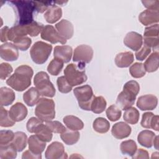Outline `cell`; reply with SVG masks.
Instances as JSON below:
<instances>
[{
	"mask_svg": "<svg viewBox=\"0 0 159 159\" xmlns=\"http://www.w3.org/2000/svg\"><path fill=\"white\" fill-rule=\"evenodd\" d=\"M34 71L32 68L25 65L18 66L13 75L6 81L8 86L17 91H23L31 84Z\"/></svg>",
	"mask_w": 159,
	"mask_h": 159,
	"instance_id": "1",
	"label": "cell"
},
{
	"mask_svg": "<svg viewBox=\"0 0 159 159\" xmlns=\"http://www.w3.org/2000/svg\"><path fill=\"white\" fill-rule=\"evenodd\" d=\"M140 91L139 84L134 80L127 81L123 86V90L117 96V106L122 110L132 107Z\"/></svg>",
	"mask_w": 159,
	"mask_h": 159,
	"instance_id": "2",
	"label": "cell"
},
{
	"mask_svg": "<svg viewBox=\"0 0 159 159\" xmlns=\"http://www.w3.org/2000/svg\"><path fill=\"white\" fill-rule=\"evenodd\" d=\"M16 12L17 24L27 25L34 21L33 13L35 10L34 2L32 1H8Z\"/></svg>",
	"mask_w": 159,
	"mask_h": 159,
	"instance_id": "3",
	"label": "cell"
},
{
	"mask_svg": "<svg viewBox=\"0 0 159 159\" xmlns=\"http://www.w3.org/2000/svg\"><path fill=\"white\" fill-rule=\"evenodd\" d=\"M85 63H70L64 70V75L68 83L73 87L81 84L86 81L87 76L85 73Z\"/></svg>",
	"mask_w": 159,
	"mask_h": 159,
	"instance_id": "4",
	"label": "cell"
},
{
	"mask_svg": "<svg viewBox=\"0 0 159 159\" xmlns=\"http://www.w3.org/2000/svg\"><path fill=\"white\" fill-rule=\"evenodd\" d=\"M35 114L42 122H48L55 117V102L53 99L42 98L37 104Z\"/></svg>",
	"mask_w": 159,
	"mask_h": 159,
	"instance_id": "5",
	"label": "cell"
},
{
	"mask_svg": "<svg viewBox=\"0 0 159 159\" xmlns=\"http://www.w3.org/2000/svg\"><path fill=\"white\" fill-rule=\"evenodd\" d=\"M34 83L41 96L53 98L55 95V88L47 73L38 72L34 78Z\"/></svg>",
	"mask_w": 159,
	"mask_h": 159,
	"instance_id": "6",
	"label": "cell"
},
{
	"mask_svg": "<svg viewBox=\"0 0 159 159\" xmlns=\"http://www.w3.org/2000/svg\"><path fill=\"white\" fill-rule=\"evenodd\" d=\"M52 50V45L42 41H38L36 42L31 47L30 55L34 63L42 65L47 60Z\"/></svg>",
	"mask_w": 159,
	"mask_h": 159,
	"instance_id": "7",
	"label": "cell"
},
{
	"mask_svg": "<svg viewBox=\"0 0 159 159\" xmlns=\"http://www.w3.org/2000/svg\"><path fill=\"white\" fill-rule=\"evenodd\" d=\"M73 93L79 106L83 110L91 111V104L94 98L92 88L88 84L79 86L73 89Z\"/></svg>",
	"mask_w": 159,
	"mask_h": 159,
	"instance_id": "8",
	"label": "cell"
},
{
	"mask_svg": "<svg viewBox=\"0 0 159 159\" xmlns=\"http://www.w3.org/2000/svg\"><path fill=\"white\" fill-rule=\"evenodd\" d=\"M158 24H153L145 28L143 33V40L145 45L149 48H153V50H158L159 39H158Z\"/></svg>",
	"mask_w": 159,
	"mask_h": 159,
	"instance_id": "9",
	"label": "cell"
},
{
	"mask_svg": "<svg viewBox=\"0 0 159 159\" xmlns=\"http://www.w3.org/2000/svg\"><path fill=\"white\" fill-rule=\"evenodd\" d=\"M93 57V50L88 45H80L76 47L73 52L74 62L88 63Z\"/></svg>",
	"mask_w": 159,
	"mask_h": 159,
	"instance_id": "10",
	"label": "cell"
},
{
	"mask_svg": "<svg viewBox=\"0 0 159 159\" xmlns=\"http://www.w3.org/2000/svg\"><path fill=\"white\" fill-rule=\"evenodd\" d=\"M45 156L47 159L67 158L68 157L63 145L59 142H53L50 144L45 151Z\"/></svg>",
	"mask_w": 159,
	"mask_h": 159,
	"instance_id": "11",
	"label": "cell"
},
{
	"mask_svg": "<svg viewBox=\"0 0 159 159\" xmlns=\"http://www.w3.org/2000/svg\"><path fill=\"white\" fill-rule=\"evenodd\" d=\"M41 38L53 44L58 42L61 44L66 43V40L61 37L55 27L51 25L44 26L41 32Z\"/></svg>",
	"mask_w": 159,
	"mask_h": 159,
	"instance_id": "12",
	"label": "cell"
},
{
	"mask_svg": "<svg viewBox=\"0 0 159 159\" xmlns=\"http://www.w3.org/2000/svg\"><path fill=\"white\" fill-rule=\"evenodd\" d=\"M0 56L1 58L7 61H16L19 58L18 48L14 43L6 42L1 45Z\"/></svg>",
	"mask_w": 159,
	"mask_h": 159,
	"instance_id": "13",
	"label": "cell"
},
{
	"mask_svg": "<svg viewBox=\"0 0 159 159\" xmlns=\"http://www.w3.org/2000/svg\"><path fill=\"white\" fill-rule=\"evenodd\" d=\"M124 43L132 50L137 51L142 47L143 43L142 36L136 32H130L124 37Z\"/></svg>",
	"mask_w": 159,
	"mask_h": 159,
	"instance_id": "14",
	"label": "cell"
},
{
	"mask_svg": "<svg viewBox=\"0 0 159 159\" xmlns=\"http://www.w3.org/2000/svg\"><path fill=\"white\" fill-rule=\"evenodd\" d=\"M157 98L153 94L140 96L137 101V106L142 111H152L157 106Z\"/></svg>",
	"mask_w": 159,
	"mask_h": 159,
	"instance_id": "15",
	"label": "cell"
},
{
	"mask_svg": "<svg viewBox=\"0 0 159 159\" xmlns=\"http://www.w3.org/2000/svg\"><path fill=\"white\" fill-rule=\"evenodd\" d=\"M55 28L60 35L66 40L71 39L73 35V25L71 22L66 19H62L57 23Z\"/></svg>",
	"mask_w": 159,
	"mask_h": 159,
	"instance_id": "16",
	"label": "cell"
},
{
	"mask_svg": "<svg viewBox=\"0 0 159 159\" xmlns=\"http://www.w3.org/2000/svg\"><path fill=\"white\" fill-rule=\"evenodd\" d=\"M27 109L21 102H16L12 105L9 111L10 117L15 122H20L25 119L27 116Z\"/></svg>",
	"mask_w": 159,
	"mask_h": 159,
	"instance_id": "17",
	"label": "cell"
},
{
	"mask_svg": "<svg viewBox=\"0 0 159 159\" xmlns=\"http://www.w3.org/2000/svg\"><path fill=\"white\" fill-rule=\"evenodd\" d=\"M72 53L73 49L69 45H57L54 48L53 57L63 63H68L71 60Z\"/></svg>",
	"mask_w": 159,
	"mask_h": 159,
	"instance_id": "18",
	"label": "cell"
},
{
	"mask_svg": "<svg viewBox=\"0 0 159 159\" xmlns=\"http://www.w3.org/2000/svg\"><path fill=\"white\" fill-rule=\"evenodd\" d=\"M132 129L129 125L124 122L116 123L113 125L111 129L112 135L117 139H123L128 137Z\"/></svg>",
	"mask_w": 159,
	"mask_h": 159,
	"instance_id": "19",
	"label": "cell"
},
{
	"mask_svg": "<svg viewBox=\"0 0 159 159\" xmlns=\"http://www.w3.org/2000/svg\"><path fill=\"white\" fill-rule=\"evenodd\" d=\"M139 20L144 25L158 23L159 22V12L152 9L145 10L140 14Z\"/></svg>",
	"mask_w": 159,
	"mask_h": 159,
	"instance_id": "20",
	"label": "cell"
},
{
	"mask_svg": "<svg viewBox=\"0 0 159 159\" xmlns=\"http://www.w3.org/2000/svg\"><path fill=\"white\" fill-rule=\"evenodd\" d=\"M29 149L34 154L42 157L41 153L43 152L46 143L41 140L36 135H30L28 139Z\"/></svg>",
	"mask_w": 159,
	"mask_h": 159,
	"instance_id": "21",
	"label": "cell"
},
{
	"mask_svg": "<svg viewBox=\"0 0 159 159\" xmlns=\"http://www.w3.org/2000/svg\"><path fill=\"white\" fill-rule=\"evenodd\" d=\"M158 115H154L152 112H147L143 114L140 124L143 128H152L156 131H158Z\"/></svg>",
	"mask_w": 159,
	"mask_h": 159,
	"instance_id": "22",
	"label": "cell"
},
{
	"mask_svg": "<svg viewBox=\"0 0 159 159\" xmlns=\"http://www.w3.org/2000/svg\"><path fill=\"white\" fill-rule=\"evenodd\" d=\"M62 16V10L59 6L51 5L44 14V18L48 23L53 24L58 21Z\"/></svg>",
	"mask_w": 159,
	"mask_h": 159,
	"instance_id": "23",
	"label": "cell"
},
{
	"mask_svg": "<svg viewBox=\"0 0 159 159\" xmlns=\"http://www.w3.org/2000/svg\"><path fill=\"white\" fill-rule=\"evenodd\" d=\"M134 60V54L131 52H120L116 56L115 63L119 68H127L133 63Z\"/></svg>",
	"mask_w": 159,
	"mask_h": 159,
	"instance_id": "24",
	"label": "cell"
},
{
	"mask_svg": "<svg viewBox=\"0 0 159 159\" xmlns=\"http://www.w3.org/2000/svg\"><path fill=\"white\" fill-rule=\"evenodd\" d=\"M40 94L39 90L35 87H32L24 93L23 99L28 106L32 107L37 104L40 99Z\"/></svg>",
	"mask_w": 159,
	"mask_h": 159,
	"instance_id": "25",
	"label": "cell"
},
{
	"mask_svg": "<svg viewBox=\"0 0 159 159\" xmlns=\"http://www.w3.org/2000/svg\"><path fill=\"white\" fill-rule=\"evenodd\" d=\"M155 137V134L153 132L149 130H144L139 134L137 140L140 145L146 148H151L153 145Z\"/></svg>",
	"mask_w": 159,
	"mask_h": 159,
	"instance_id": "26",
	"label": "cell"
},
{
	"mask_svg": "<svg viewBox=\"0 0 159 159\" xmlns=\"http://www.w3.org/2000/svg\"><path fill=\"white\" fill-rule=\"evenodd\" d=\"M15 93L10 88L2 87L0 89V104L1 106L11 104L15 99Z\"/></svg>",
	"mask_w": 159,
	"mask_h": 159,
	"instance_id": "27",
	"label": "cell"
},
{
	"mask_svg": "<svg viewBox=\"0 0 159 159\" xmlns=\"http://www.w3.org/2000/svg\"><path fill=\"white\" fill-rule=\"evenodd\" d=\"M63 122L65 125L71 130H79L83 129L84 127V124L83 121L78 117L69 115L63 117Z\"/></svg>",
	"mask_w": 159,
	"mask_h": 159,
	"instance_id": "28",
	"label": "cell"
},
{
	"mask_svg": "<svg viewBox=\"0 0 159 159\" xmlns=\"http://www.w3.org/2000/svg\"><path fill=\"white\" fill-rule=\"evenodd\" d=\"M80 135L77 130H73L71 129H67L61 134L60 137L63 142L68 145H72L76 143L79 139Z\"/></svg>",
	"mask_w": 159,
	"mask_h": 159,
	"instance_id": "29",
	"label": "cell"
},
{
	"mask_svg": "<svg viewBox=\"0 0 159 159\" xmlns=\"http://www.w3.org/2000/svg\"><path fill=\"white\" fill-rule=\"evenodd\" d=\"M158 58L159 55L158 52H154L147 58L143 64V66L146 71L152 73L158 70Z\"/></svg>",
	"mask_w": 159,
	"mask_h": 159,
	"instance_id": "30",
	"label": "cell"
},
{
	"mask_svg": "<svg viewBox=\"0 0 159 159\" xmlns=\"http://www.w3.org/2000/svg\"><path fill=\"white\" fill-rule=\"evenodd\" d=\"M27 136L23 132H16L12 143L17 152H22L27 146Z\"/></svg>",
	"mask_w": 159,
	"mask_h": 159,
	"instance_id": "31",
	"label": "cell"
},
{
	"mask_svg": "<svg viewBox=\"0 0 159 159\" xmlns=\"http://www.w3.org/2000/svg\"><path fill=\"white\" fill-rule=\"evenodd\" d=\"M17 150L12 142L0 145V158L1 159H13L17 157Z\"/></svg>",
	"mask_w": 159,
	"mask_h": 159,
	"instance_id": "32",
	"label": "cell"
},
{
	"mask_svg": "<svg viewBox=\"0 0 159 159\" xmlns=\"http://www.w3.org/2000/svg\"><path fill=\"white\" fill-rule=\"evenodd\" d=\"M35 135L42 141L49 142L52 139V132L46 124H41L35 132Z\"/></svg>",
	"mask_w": 159,
	"mask_h": 159,
	"instance_id": "33",
	"label": "cell"
},
{
	"mask_svg": "<svg viewBox=\"0 0 159 159\" xmlns=\"http://www.w3.org/2000/svg\"><path fill=\"white\" fill-rule=\"evenodd\" d=\"M106 106V101L102 96H94L91 104V111L95 114H101L105 110Z\"/></svg>",
	"mask_w": 159,
	"mask_h": 159,
	"instance_id": "34",
	"label": "cell"
},
{
	"mask_svg": "<svg viewBox=\"0 0 159 159\" xmlns=\"http://www.w3.org/2000/svg\"><path fill=\"white\" fill-rule=\"evenodd\" d=\"M93 127L96 132L99 134H105L109 131L110 124L105 118L98 117L94 120Z\"/></svg>",
	"mask_w": 159,
	"mask_h": 159,
	"instance_id": "35",
	"label": "cell"
},
{
	"mask_svg": "<svg viewBox=\"0 0 159 159\" xmlns=\"http://www.w3.org/2000/svg\"><path fill=\"white\" fill-rule=\"evenodd\" d=\"M140 117L139 111L135 108L130 107L126 110L124 113L123 118L124 120L130 124H135L138 122Z\"/></svg>",
	"mask_w": 159,
	"mask_h": 159,
	"instance_id": "36",
	"label": "cell"
},
{
	"mask_svg": "<svg viewBox=\"0 0 159 159\" xmlns=\"http://www.w3.org/2000/svg\"><path fill=\"white\" fill-rule=\"evenodd\" d=\"M121 152L124 155L132 156L137 149L136 143L133 140H127L123 141L120 145Z\"/></svg>",
	"mask_w": 159,
	"mask_h": 159,
	"instance_id": "37",
	"label": "cell"
},
{
	"mask_svg": "<svg viewBox=\"0 0 159 159\" xmlns=\"http://www.w3.org/2000/svg\"><path fill=\"white\" fill-rule=\"evenodd\" d=\"M63 63L62 61L54 58L47 66L48 72L53 76L58 75L63 68Z\"/></svg>",
	"mask_w": 159,
	"mask_h": 159,
	"instance_id": "38",
	"label": "cell"
},
{
	"mask_svg": "<svg viewBox=\"0 0 159 159\" xmlns=\"http://www.w3.org/2000/svg\"><path fill=\"white\" fill-rule=\"evenodd\" d=\"M0 125L3 127H12L15 124V121H14L10 117L9 112L3 107H1L0 110Z\"/></svg>",
	"mask_w": 159,
	"mask_h": 159,
	"instance_id": "39",
	"label": "cell"
},
{
	"mask_svg": "<svg viewBox=\"0 0 159 159\" xmlns=\"http://www.w3.org/2000/svg\"><path fill=\"white\" fill-rule=\"evenodd\" d=\"M129 72L131 76L135 78H142L144 76L146 73L143 64L138 62H136L130 66Z\"/></svg>",
	"mask_w": 159,
	"mask_h": 159,
	"instance_id": "40",
	"label": "cell"
},
{
	"mask_svg": "<svg viewBox=\"0 0 159 159\" xmlns=\"http://www.w3.org/2000/svg\"><path fill=\"white\" fill-rule=\"evenodd\" d=\"M106 114L107 117L111 121L114 122L119 120L120 118L122 112L120 109L115 104H112L106 109Z\"/></svg>",
	"mask_w": 159,
	"mask_h": 159,
	"instance_id": "41",
	"label": "cell"
},
{
	"mask_svg": "<svg viewBox=\"0 0 159 159\" xmlns=\"http://www.w3.org/2000/svg\"><path fill=\"white\" fill-rule=\"evenodd\" d=\"M25 26L28 34L32 37L37 36L40 32L42 31L44 27V25L36 21H33L32 22L25 25Z\"/></svg>",
	"mask_w": 159,
	"mask_h": 159,
	"instance_id": "42",
	"label": "cell"
},
{
	"mask_svg": "<svg viewBox=\"0 0 159 159\" xmlns=\"http://www.w3.org/2000/svg\"><path fill=\"white\" fill-rule=\"evenodd\" d=\"M57 84L58 91L61 93H68L72 89V86L68 83L65 76L58 77L57 80Z\"/></svg>",
	"mask_w": 159,
	"mask_h": 159,
	"instance_id": "43",
	"label": "cell"
},
{
	"mask_svg": "<svg viewBox=\"0 0 159 159\" xmlns=\"http://www.w3.org/2000/svg\"><path fill=\"white\" fill-rule=\"evenodd\" d=\"M14 137V133L9 130H2L0 132V145L11 143Z\"/></svg>",
	"mask_w": 159,
	"mask_h": 159,
	"instance_id": "44",
	"label": "cell"
},
{
	"mask_svg": "<svg viewBox=\"0 0 159 159\" xmlns=\"http://www.w3.org/2000/svg\"><path fill=\"white\" fill-rule=\"evenodd\" d=\"M13 43L20 50L25 51L30 47L32 43V40L30 38L25 36L15 40L13 42Z\"/></svg>",
	"mask_w": 159,
	"mask_h": 159,
	"instance_id": "45",
	"label": "cell"
},
{
	"mask_svg": "<svg viewBox=\"0 0 159 159\" xmlns=\"http://www.w3.org/2000/svg\"><path fill=\"white\" fill-rule=\"evenodd\" d=\"M45 124L48 127L50 130L54 133L61 134L66 130L65 127L61 122L57 120L46 122Z\"/></svg>",
	"mask_w": 159,
	"mask_h": 159,
	"instance_id": "46",
	"label": "cell"
},
{
	"mask_svg": "<svg viewBox=\"0 0 159 159\" xmlns=\"http://www.w3.org/2000/svg\"><path fill=\"white\" fill-rule=\"evenodd\" d=\"M42 121L40 120L39 118H36L35 117H32L29 119L27 122L26 127L28 132L30 133H35L37 129L39 126L42 124Z\"/></svg>",
	"mask_w": 159,
	"mask_h": 159,
	"instance_id": "47",
	"label": "cell"
},
{
	"mask_svg": "<svg viewBox=\"0 0 159 159\" xmlns=\"http://www.w3.org/2000/svg\"><path fill=\"white\" fill-rule=\"evenodd\" d=\"M13 71V68L7 63H2L0 65V78L3 80L8 77Z\"/></svg>",
	"mask_w": 159,
	"mask_h": 159,
	"instance_id": "48",
	"label": "cell"
},
{
	"mask_svg": "<svg viewBox=\"0 0 159 159\" xmlns=\"http://www.w3.org/2000/svg\"><path fill=\"white\" fill-rule=\"evenodd\" d=\"M34 7L36 12L43 13L47 11L48 8L54 3V1H34Z\"/></svg>",
	"mask_w": 159,
	"mask_h": 159,
	"instance_id": "49",
	"label": "cell"
},
{
	"mask_svg": "<svg viewBox=\"0 0 159 159\" xmlns=\"http://www.w3.org/2000/svg\"><path fill=\"white\" fill-rule=\"evenodd\" d=\"M151 53V48L148 47L143 45V46L140 48L139 50L136 51L135 53V58L137 60L143 61Z\"/></svg>",
	"mask_w": 159,
	"mask_h": 159,
	"instance_id": "50",
	"label": "cell"
},
{
	"mask_svg": "<svg viewBox=\"0 0 159 159\" xmlns=\"http://www.w3.org/2000/svg\"><path fill=\"white\" fill-rule=\"evenodd\" d=\"M143 6L147 7L148 9H152L158 11V5L159 1L157 0L155 1H142Z\"/></svg>",
	"mask_w": 159,
	"mask_h": 159,
	"instance_id": "51",
	"label": "cell"
},
{
	"mask_svg": "<svg viewBox=\"0 0 159 159\" xmlns=\"http://www.w3.org/2000/svg\"><path fill=\"white\" fill-rule=\"evenodd\" d=\"M132 158H149L148 153L147 150L142 148L137 149L135 153L132 156Z\"/></svg>",
	"mask_w": 159,
	"mask_h": 159,
	"instance_id": "52",
	"label": "cell"
},
{
	"mask_svg": "<svg viewBox=\"0 0 159 159\" xmlns=\"http://www.w3.org/2000/svg\"><path fill=\"white\" fill-rule=\"evenodd\" d=\"M9 28L7 26H4L1 29V36H0V39L2 42H5L8 40L7 38V35H8V32H9Z\"/></svg>",
	"mask_w": 159,
	"mask_h": 159,
	"instance_id": "53",
	"label": "cell"
},
{
	"mask_svg": "<svg viewBox=\"0 0 159 159\" xmlns=\"http://www.w3.org/2000/svg\"><path fill=\"white\" fill-rule=\"evenodd\" d=\"M42 157L36 155L34 154L32 152H31L30 150H26L25 152L23 153L22 158L25 159V158H41Z\"/></svg>",
	"mask_w": 159,
	"mask_h": 159,
	"instance_id": "54",
	"label": "cell"
},
{
	"mask_svg": "<svg viewBox=\"0 0 159 159\" xmlns=\"http://www.w3.org/2000/svg\"><path fill=\"white\" fill-rule=\"evenodd\" d=\"M153 144H154V147L157 150H158V135H155V139L153 140Z\"/></svg>",
	"mask_w": 159,
	"mask_h": 159,
	"instance_id": "55",
	"label": "cell"
}]
</instances>
